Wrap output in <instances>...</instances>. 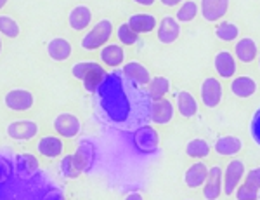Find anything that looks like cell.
Listing matches in <instances>:
<instances>
[{
	"label": "cell",
	"mask_w": 260,
	"mask_h": 200,
	"mask_svg": "<svg viewBox=\"0 0 260 200\" xmlns=\"http://www.w3.org/2000/svg\"><path fill=\"white\" fill-rule=\"evenodd\" d=\"M101 119L121 131L136 132L151 120L153 99L148 89L125 78L121 72L108 73L95 91Z\"/></svg>",
	"instance_id": "obj_1"
},
{
	"label": "cell",
	"mask_w": 260,
	"mask_h": 200,
	"mask_svg": "<svg viewBox=\"0 0 260 200\" xmlns=\"http://www.w3.org/2000/svg\"><path fill=\"white\" fill-rule=\"evenodd\" d=\"M71 75L80 80L89 93H95L106 78V70L95 61H78L71 66Z\"/></svg>",
	"instance_id": "obj_2"
},
{
	"label": "cell",
	"mask_w": 260,
	"mask_h": 200,
	"mask_svg": "<svg viewBox=\"0 0 260 200\" xmlns=\"http://www.w3.org/2000/svg\"><path fill=\"white\" fill-rule=\"evenodd\" d=\"M113 30H115V28H113L111 19H108V18L99 19V21L83 35L82 47L85 49V51H95V49H99V47H104V45L108 44V40L111 39Z\"/></svg>",
	"instance_id": "obj_3"
},
{
	"label": "cell",
	"mask_w": 260,
	"mask_h": 200,
	"mask_svg": "<svg viewBox=\"0 0 260 200\" xmlns=\"http://www.w3.org/2000/svg\"><path fill=\"white\" fill-rule=\"evenodd\" d=\"M134 147L139 153L144 155H153L160 150V134L156 132V129L149 124L142 126L134 132Z\"/></svg>",
	"instance_id": "obj_4"
},
{
	"label": "cell",
	"mask_w": 260,
	"mask_h": 200,
	"mask_svg": "<svg viewBox=\"0 0 260 200\" xmlns=\"http://www.w3.org/2000/svg\"><path fill=\"white\" fill-rule=\"evenodd\" d=\"M200 98L205 108H217L224 99V87L222 82L215 77H207L200 85Z\"/></svg>",
	"instance_id": "obj_5"
},
{
	"label": "cell",
	"mask_w": 260,
	"mask_h": 200,
	"mask_svg": "<svg viewBox=\"0 0 260 200\" xmlns=\"http://www.w3.org/2000/svg\"><path fill=\"white\" fill-rule=\"evenodd\" d=\"M246 176V165L240 158H233L224 169V195H231L238 190L241 181Z\"/></svg>",
	"instance_id": "obj_6"
},
{
	"label": "cell",
	"mask_w": 260,
	"mask_h": 200,
	"mask_svg": "<svg viewBox=\"0 0 260 200\" xmlns=\"http://www.w3.org/2000/svg\"><path fill=\"white\" fill-rule=\"evenodd\" d=\"M54 131L57 132L61 137H66V139H71V137H77L82 131V122L75 113H70V111H62L54 119L52 122Z\"/></svg>",
	"instance_id": "obj_7"
},
{
	"label": "cell",
	"mask_w": 260,
	"mask_h": 200,
	"mask_svg": "<svg viewBox=\"0 0 260 200\" xmlns=\"http://www.w3.org/2000/svg\"><path fill=\"white\" fill-rule=\"evenodd\" d=\"M222 193H224V169L220 165H212L203 185V198L219 200Z\"/></svg>",
	"instance_id": "obj_8"
},
{
	"label": "cell",
	"mask_w": 260,
	"mask_h": 200,
	"mask_svg": "<svg viewBox=\"0 0 260 200\" xmlns=\"http://www.w3.org/2000/svg\"><path fill=\"white\" fill-rule=\"evenodd\" d=\"M175 106L169 98L154 99L151 105V122L154 126H169L174 120Z\"/></svg>",
	"instance_id": "obj_9"
},
{
	"label": "cell",
	"mask_w": 260,
	"mask_h": 200,
	"mask_svg": "<svg viewBox=\"0 0 260 200\" xmlns=\"http://www.w3.org/2000/svg\"><path fill=\"white\" fill-rule=\"evenodd\" d=\"M156 37H158V42L165 45L177 42L180 37V23L177 21V18L175 16H163L160 23H158Z\"/></svg>",
	"instance_id": "obj_10"
},
{
	"label": "cell",
	"mask_w": 260,
	"mask_h": 200,
	"mask_svg": "<svg viewBox=\"0 0 260 200\" xmlns=\"http://www.w3.org/2000/svg\"><path fill=\"white\" fill-rule=\"evenodd\" d=\"M213 68L220 78H234L238 72V60L231 51H219L213 56Z\"/></svg>",
	"instance_id": "obj_11"
},
{
	"label": "cell",
	"mask_w": 260,
	"mask_h": 200,
	"mask_svg": "<svg viewBox=\"0 0 260 200\" xmlns=\"http://www.w3.org/2000/svg\"><path fill=\"white\" fill-rule=\"evenodd\" d=\"M4 103L12 111H28L35 103V98L28 89H11L4 98Z\"/></svg>",
	"instance_id": "obj_12"
},
{
	"label": "cell",
	"mask_w": 260,
	"mask_h": 200,
	"mask_svg": "<svg viewBox=\"0 0 260 200\" xmlns=\"http://www.w3.org/2000/svg\"><path fill=\"white\" fill-rule=\"evenodd\" d=\"M231 0H201L200 2V11L205 21L208 23H217L219 19L224 18L229 11Z\"/></svg>",
	"instance_id": "obj_13"
},
{
	"label": "cell",
	"mask_w": 260,
	"mask_h": 200,
	"mask_svg": "<svg viewBox=\"0 0 260 200\" xmlns=\"http://www.w3.org/2000/svg\"><path fill=\"white\" fill-rule=\"evenodd\" d=\"M7 136L16 141H30L39 134V124L33 120H16L6 127Z\"/></svg>",
	"instance_id": "obj_14"
},
{
	"label": "cell",
	"mask_w": 260,
	"mask_h": 200,
	"mask_svg": "<svg viewBox=\"0 0 260 200\" xmlns=\"http://www.w3.org/2000/svg\"><path fill=\"white\" fill-rule=\"evenodd\" d=\"M121 75L141 87H148L151 78H153L148 66H144L141 61H128V63H123V66H121Z\"/></svg>",
	"instance_id": "obj_15"
},
{
	"label": "cell",
	"mask_w": 260,
	"mask_h": 200,
	"mask_svg": "<svg viewBox=\"0 0 260 200\" xmlns=\"http://www.w3.org/2000/svg\"><path fill=\"white\" fill-rule=\"evenodd\" d=\"M234 56L238 61H241L243 65H250L253 61H257L258 58V44L251 37H241L240 40H236L234 44Z\"/></svg>",
	"instance_id": "obj_16"
},
{
	"label": "cell",
	"mask_w": 260,
	"mask_h": 200,
	"mask_svg": "<svg viewBox=\"0 0 260 200\" xmlns=\"http://www.w3.org/2000/svg\"><path fill=\"white\" fill-rule=\"evenodd\" d=\"M73 157H75V162H77L78 169H80V173H89L95 160V145L85 137V139H82L80 143H78Z\"/></svg>",
	"instance_id": "obj_17"
},
{
	"label": "cell",
	"mask_w": 260,
	"mask_h": 200,
	"mask_svg": "<svg viewBox=\"0 0 260 200\" xmlns=\"http://www.w3.org/2000/svg\"><path fill=\"white\" fill-rule=\"evenodd\" d=\"M231 94L236 96L240 99H248L258 91V84L253 77L250 75H240V77H234L231 80Z\"/></svg>",
	"instance_id": "obj_18"
},
{
	"label": "cell",
	"mask_w": 260,
	"mask_h": 200,
	"mask_svg": "<svg viewBox=\"0 0 260 200\" xmlns=\"http://www.w3.org/2000/svg\"><path fill=\"white\" fill-rule=\"evenodd\" d=\"M208 170H210V167L201 160L191 164L189 167L186 169V173H184V183H186L187 188L196 190V188H200V186H203L208 178Z\"/></svg>",
	"instance_id": "obj_19"
},
{
	"label": "cell",
	"mask_w": 260,
	"mask_h": 200,
	"mask_svg": "<svg viewBox=\"0 0 260 200\" xmlns=\"http://www.w3.org/2000/svg\"><path fill=\"white\" fill-rule=\"evenodd\" d=\"M213 150L217 155L220 157H236L243 150V139L233 134H225L215 139L213 143Z\"/></svg>",
	"instance_id": "obj_20"
},
{
	"label": "cell",
	"mask_w": 260,
	"mask_h": 200,
	"mask_svg": "<svg viewBox=\"0 0 260 200\" xmlns=\"http://www.w3.org/2000/svg\"><path fill=\"white\" fill-rule=\"evenodd\" d=\"M130 28H132L136 33L139 35H144V33H151L158 28V19L156 16L149 14V12H136L128 18Z\"/></svg>",
	"instance_id": "obj_21"
},
{
	"label": "cell",
	"mask_w": 260,
	"mask_h": 200,
	"mask_svg": "<svg viewBox=\"0 0 260 200\" xmlns=\"http://www.w3.org/2000/svg\"><path fill=\"white\" fill-rule=\"evenodd\" d=\"M175 103H177V111L182 119H192V117L198 115L200 110L198 99L189 91H179L175 94Z\"/></svg>",
	"instance_id": "obj_22"
},
{
	"label": "cell",
	"mask_w": 260,
	"mask_h": 200,
	"mask_svg": "<svg viewBox=\"0 0 260 200\" xmlns=\"http://www.w3.org/2000/svg\"><path fill=\"white\" fill-rule=\"evenodd\" d=\"M92 23V11L87 6H75L68 14V24L71 30L75 32H83L85 28H89Z\"/></svg>",
	"instance_id": "obj_23"
},
{
	"label": "cell",
	"mask_w": 260,
	"mask_h": 200,
	"mask_svg": "<svg viewBox=\"0 0 260 200\" xmlns=\"http://www.w3.org/2000/svg\"><path fill=\"white\" fill-rule=\"evenodd\" d=\"M37 150L45 158H57L62 153V150H64V143L57 136H44L37 143Z\"/></svg>",
	"instance_id": "obj_24"
},
{
	"label": "cell",
	"mask_w": 260,
	"mask_h": 200,
	"mask_svg": "<svg viewBox=\"0 0 260 200\" xmlns=\"http://www.w3.org/2000/svg\"><path fill=\"white\" fill-rule=\"evenodd\" d=\"M71 52H73L71 42L66 39H62V37H56V39H52L47 42V54H49L50 60H54V61L70 60Z\"/></svg>",
	"instance_id": "obj_25"
},
{
	"label": "cell",
	"mask_w": 260,
	"mask_h": 200,
	"mask_svg": "<svg viewBox=\"0 0 260 200\" xmlns=\"http://www.w3.org/2000/svg\"><path fill=\"white\" fill-rule=\"evenodd\" d=\"M99 58L110 68H118L125 61V51L118 44H106L99 52Z\"/></svg>",
	"instance_id": "obj_26"
},
{
	"label": "cell",
	"mask_w": 260,
	"mask_h": 200,
	"mask_svg": "<svg viewBox=\"0 0 260 200\" xmlns=\"http://www.w3.org/2000/svg\"><path fill=\"white\" fill-rule=\"evenodd\" d=\"M170 89H172L170 78L165 77V75H156V77H153L148 85V93L153 101L154 99L167 98V94L170 93Z\"/></svg>",
	"instance_id": "obj_27"
},
{
	"label": "cell",
	"mask_w": 260,
	"mask_h": 200,
	"mask_svg": "<svg viewBox=\"0 0 260 200\" xmlns=\"http://www.w3.org/2000/svg\"><path fill=\"white\" fill-rule=\"evenodd\" d=\"M212 152V147L207 139L203 137H192L186 143V155L191 157V158H207L210 155Z\"/></svg>",
	"instance_id": "obj_28"
},
{
	"label": "cell",
	"mask_w": 260,
	"mask_h": 200,
	"mask_svg": "<svg viewBox=\"0 0 260 200\" xmlns=\"http://www.w3.org/2000/svg\"><path fill=\"white\" fill-rule=\"evenodd\" d=\"M215 37L222 42H236V40H240V26H238L236 23L233 21H220L219 24L215 26Z\"/></svg>",
	"instance_id": "obj_29"
},
{
	"label": "cell",
	"mask_w": 260,
	"mask_h": 200,
	"mask_svg": "<svg viewBox=\"0 0 260 200\" xmlns=\"http://www.w3.org/2000/svg\"><path fill=\"white\" fill-rule=\"evenodd\" d=\"M198 11H200V6L194 2V0H184L182 6L179 7L175 18H177L179 23H191L192 19H196Z\"/></svg>",
	"instance_id": "obj_30"
},
{
	"label": "cell",
	"mask_w": 260,
	"mask_h": 200,
	"mask_svg": "<svg viewBox=\"0 0 260 200\" xmlns=\"http://www.w3.org/2000/svg\"><path fill=\"white\" fill-rule=\"evenodd\" d=\"M0 33H4L7 39H18L19 33H21V28L12 16L2 14L0 16Z\"/></svg>",
	"instance_id": "obj_31"
},
{
	"label": "cell",
	"mask_w": 260,
	"mask_h": 200,
	"mask_svg": "<svg viewBox=\"0 0 260 200\" xmlns=\"http://www.w3.org/2000/svg\"><path fill=\"white\" fill-rule=\"evenodd\" d=\"M116 39L123 45H134L139 42V33L134 32L128 23H121L120 26L116 28Z\"/></svg>",
	"instance_id": "obj_32"
},
{
	"label": "cell",
	"mask_w": 260,
	"mask_h": 200,
	"mask_svg": "<svg viewBox=\"0 0 260 200\" xmlns=\"http://www.w3.org/2000/svg\"><path fill=\"white\" fill-rule=\"evenodd\" d=\"M59 169H61L62 176L70 178V179L78 178L82 174L80 169H78V165H77V162H75V157L73 155H66L64 158H62L61 164H59Z\"/></svg>",
	"instance_id": "obj_33"
},
{
	"label": "cell",
	"mask_w": 260,
	"mask_h": 200,
	"mask_svg": "<svg viewBox=\"0 0 260 200\" xmlns=\"http://www.w3.org/2000/svg\"><path fill=\"white\" fill-rule=\"evenodd\" d=\"M258 195H260V191L255 190L253 186L246 185L245 181H243L241 185L238 186V190L234 191L236 200H258Z\"/></svg>",
	"instance_id": "obj_34"
},
{
	"label": "cell",
	"mask_w": 260,
	"mask_h": 200,
	"mask_svg": "<svg viewBox=\"0 0 260 200\" xmlns=\"http://www.w3.org/2000/svg\"><path fill=\"white\" fill-rule=\"evenodd\" d=\"M250 136L253 139V143L260 148V106L255 110V113L250 120Z\"/></svg>",
	"instance_id": "obj_35"
},
{
	"label": "cell",
	"mask_w": 260,
	"mask_h": 200,
	"mask_svg": "<svg viewBox=\"0 0 260 200\" xmlns=\"http://www.w3.org/2000/svg\"><path fill=\"white\" fill-rule=\"evenodd\" d=\"M245 183L260 191V165H257V167H251L248 173H246Z\"/></svg>",
	"instance_id": "obj_36"
},
{
	"label": "cell",
	"mask_w": 260,
	"mask_h": 200,
	"mask_svg": "<svg viewBox=\"0 0 260 200\" xmlns=\"http://www.w3.org/2000/svg\"><path fill=\"white\" fill-rule=\"evenodd\" d=\"M42 200H64V193H62V190H59L57 186H50L49 191L44 195Z\"/></svg>",
	"instance_id": "obj_37"
},
{
	"label": "cell",
	"mask_w": 260,
	"mask_h": 200,
	"mask_svg": "<svg viewBox=\"0 0 260 200\" xmlns=\"http://www.w3.org/2000/svg\"><path fill=\"white\" fill-rule=\"evenodd\" d=\"M123 200H144V197H142L139 191H132V193H128Z\"/></svg>",
	"instance_id": "obj_38"
},
{
	"label": "cell",
	"mask_w": 260,
	"mask_h": 200,
	"mask_svg": "<svg viewBox=\"0 0 260 200\" xmlns=\"http://www.w3.org/2000/svg\"><path fill=\"white\" fill-rule=\"evenodd\" d=\"M184 0H161V4L165 7H175V6H179V4H182Z\"/></svg>",
	"instance_id": "obj_39"
},
{
	"label": "cell",
	"mask_w": 260,
	"mask_h": 200,
	"mask_svg": "<svg viewBox=\"0 0 260 200\" xmlns=\"http://www.w3.org/2000/svg\"><path fill=\"white\" fill-rule=\"evenodd\" d=\"M134 2H136L137 6H142V7H151V6H154L156 0H134Z\"/></svg>",
	"instance_id": "obj_40"
},
{
	"label": "cell",
	"mask_w": 260,
	"mask_h": 200,
	"mask_svg": "<svg viewBox=\"0 0 260 200\" xmlns=\"http://www.w3.org/2000/svg\"><path fill=\"white\" fill-rule=\"evenodd\" d=\"M6 4H7V0H0V9H4V7H6Z\"/></svg>",
	"instance_id": "obj_41"
},
{
	"label": "cell",
	"mask_w": 260,
	"mask_h": 200,
	"mask_svg": "<svg viewBox=\"0 0 260 200\" xmlns=\"http://www.w3.org/2000/svg\"><path fill=\"white\" fill-rule=\"evenodd\" d=\"M0 52H2V39H0Z\"/></svg>",
	"instance_id": "obj_42"
},
{
	"label": "cell",
	"mask_w": 260,
	"mask_h": 200,
	"mask_svg": "<svg viewBox=\"0 0 260 200\" xmlns=\"http://www.w3.org/2000/svg\"><path fill=\"white\" fill-rule=\"evenodd\" d=\"M257 61H258V68H260V54H258V58H257Z\"/></svg>",
	"instance_id": "obj_43"
},
{
	"label": "cell",
	"mask_w": 260,
	"mask_h": 200,
	"mask_svg": "<svg viewBox=\"0 0 260 200\" xmlns=\"http://www.w3.org/2000/svg\"><path fill=\"white\" fill-rule=\"evenodd\" d=\"M187 200H192V198H187Z\"/></svg>",
	"instance_id": "obj_44"
}]
</instances>
